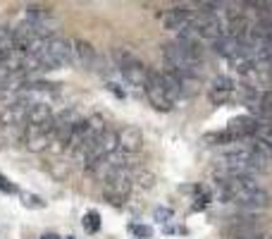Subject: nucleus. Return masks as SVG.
Returning a JSON list of instances; mask_svg holds the SVG:
<instances>
[{
  "label": "nucleus",
  "mask_w": 272,
  "mask_h": 239,
  "mask_svg": "<svg viewBox=\"0 0 272 239\" xmlns=\"http://www.w3.org/2000/svg\"><path fill=\"white\" fill-rule=\"evenodd\" d=\"M115 57H117V65H120V72L122 77L127 79L131 86H144L148 84V67H146L144 62L139 60V57L134 55V53H129L124 48H120V51H115Z\"/></svg>",
  "instance_id": "1"
},
{
  "label": "nucleus",
  "mask_w": 272,
  "mask_h": 239,
  "mask_svg": "<svg viewBox=\"0 0 272 239\" xmlns=\"http://www.w3.org/2000/svg\"><path fill=\"white\" fill-rule=\"evenodd\" d=\"M129 191H131V177H129L127 167L124 165H117L112 170L108 180H105V199H108L112 206H122L127 201Z\"/></svg>",
  "instance_id": "2"
},
{
  "label": "nucleus",
  "mask_w": 272,
  "mask_h": 239,
  "mask_svg": "<svg viewBox=\"0 0 272 239\" xmlns=\"http://www.w3.org/2000/svg\"><path fill=\"white\" fill-rule=\"evenodd\" d=\"M146 98L148 103L160 112H170L174 108V103L167 98V93L163 89V72L158 70H150L148 72V84H146Z\"/></svg>",
  "instance_id": "3"
},
{
  "label": "nucleus",
  "mask_w": 272,
  "mask_h": 239,
  "mask_svg": "<svg viewBox=\"0 0 272 239\" xmlns=\"http://www.w3.org/2000/svg\"><path fill=\"white\" fill-rule=\"evenodd\" d=\"M255 129H258V120L253 115H239V117H232L227 122V136L229 141H241V139H248V136H255Z\"/></svg>",
  "instance_id": "4"
},
{
  "label": "nucleus",
  "mask_w": 272,
  "mask_h": 239,
  "mask_svg": "<svg viewBox=\"0 0 272 239\" xmlns=\"http://www.w3.org/2000/svg\"><path fill=\"white\" fill-rule=\"evenodd\" d=\"M191 27H196L200 38H210L213 43H215L218 38L224 36V34H222V22H220L218 15H203V12H198V15H194V19H191Z\"/></svg>",
  "instance_id": "5"
},
{
  "label": "nucleus",
  "mask_w": 272,
  "mask_h": 239,
  "mask_svg": "<svg viewBox=\"0 0 272 239\" xmlns=\"http://www.w3.org/2000/svg\"><path fill=\"white\" fill-rule=\"evenodd\" d=\"M53 139H55V134L48 132L46 127H34V125H29L26 132H24V144H26V148H29L31 153H43L46 148H50Z\"/></svg>",
  "instance_id": "6"
},
{
  "label": "nucleus",
  "mask_w": 272,
  "mask_h": 239,
  "mask_svg": "<svg viewBox=\"0 0 272 239\" xmlns=\"http://www.w3.org/2000/svg\"><path fill=\"white\" fill-rule=\"evenodd\" d=\"M29 108H31V101H15V103H10V106H5L2 112H0V122L5 125V127H19L24 120H26V115H29Z\"/></svg>",
  "instance_id": "7"
},
{
  "label": "nucleus",
  "mask_w": 272,
  "mask_h": 239,
  "mask_svg": "<svg viewBox=\"0 0 272 239\" xmlns=\"http://www.w3.org/2000/svg\"><path fill=\"white\" fill-rule=\"evenodd\" d=\"M191 19H194V12H191L186 5H177V7H172V10L165 12L163 27L170 29V31H181L184 27L191 24Z\"/></svg>",
  "instance_id": "8"
},
{
  "label": "nucleus",
  "mask_w": 272,
  "mask_h": 239,
  "mask_svg": "<svg viewBox=\"0 0 272 239\" xmlns=\"http://www.w3.org/2000/svg\"><path fill=\"white\" fill-rule=\"evenodd\" d=\"M72 51H74L76 62H79L84 70H93V67H96L98 55H96V48L91 46L89 41H84V38H74V41H72Z\"/></svg>",
  "instance_id": "9"
},
{
  "label": "nucleus",
  "mask_w": 272,
  "mask_h": 239,
  "mask_svg": "<svg viewBox=\"0 0 272 239\" xmlns=\"http://www.w3.org/2000/svg\"><path fill=\"white\" fill-rule=\"evenodd\" d=\"M117 136H120V148L124 153H139L144 148V134H141V129L122 127L117 132Z\"/></svg>",
  "instance_id": "10"
},
{
  "label": "nucleus",
  "mask_w": 272,
  "mask_h": 239,
  "mask_svg": "<svg viewBox=\"0 0 272 239\" xmlns=\"http://www.w3.org/2000/svg\"><path fill=\"white\" fill-rule=\"evenodd\" d=\"M26 122L34 125V127H46L48 122H53V110L48 103H31L29 115H26Z\"/></svg>",
  "instance_id": "11"
},
{
  "label": "nucleus",
  "mask_w": 272,
  "mask_h": 239,
  "mask_svg": "<svg viewBox=\"0 0 272 239\" xmlns=\"http://www.w3.org/2000/svg\"><path fill=\"white\" fill-rule=\"evenodd\" d=\"M179 77H181V74L170 72V70H165V72H163V89H165L167 98H170L172 103L181 98V81H179Z\"/></svg>",
  "instance_id": "12"
},
{
  "label": "nucleus",
  "mask_w": 272,
  "mask_h": 239,
  "mask_svg": "<svg viewBox=\"0 0 272 239\" xmlns=\"http://www.w3.org/2000/svg\"><path fill=\"white\" fill-rule=\"evenodd\" d=\"M179 81H181V98H194V96L200 93L203 81H200L198 74H181Z\"/></svg>",
  "instance_id": "13"
},
{
  "label": "nucleus",
  "mask_w": 272,
  "mask_h": 239,
  "mask_svg": "<svg viewBox=\"0 0 272 239\" xmlns=\"http://www.w3.org/2000/svg\"><path fill=\"white\" fill-rule=\"evenodd\" d=\"M19 199H22L24 208H31V211H43L46 208V201L38 194H31V191H19Z\"/></svg>",
  "instance_id": "14"
},
{
  "label": "nucleus",
  "mask_w": 272,
  "mask_h": 239,
  "mask_svg": "<svg viewBox=\"0 0 272 239\" xmlns=\"http://www.w3.org/2000/svg\"><path fill=\"white\" fill-rule=\"evenodd\" d=\"M81 225H84V230L89 235H96L100 230V213L98 211H86L84 218H81Z\"/></svg>",
  "instance_id": "15"
},
{
  "label": "nucleus",
  "mask_w": 272,
  "mask_h": 239,
  "mask_svg": "<svg viewBox=\"0 0 272 239\" xmlns=\"http://www.w3.org/2000/svg\"><path fill=\"white\" fill-rule=\"evenodd\" d=\"M213 89H215V91H227V93H232V91L236 89V84H234V79H232V77L218 74V77L213 79Z\"/></svg>",
  "instance_id": "16"
},
{
  "label": "nucleus",
  "mask_w": 272,
  "mask_h": 239,
  "mask_svg": "<svg viewBox=\"0 0 272 239\" xmlns=\"http://www.w3.org/2000/svg\"><path fill=\"white\" fill-rule=\"evenodd\" d=\"M129 232L136 235L139 239H150L153 237V227H150V225H139V222H131V225H129Z\"/></svg>",
  "instance_id": "17"
},
{
  "label": "nucleus",
  "mask_w": 272,
  "mask_h": 239,
  "mask_svg": "<svg viewBox=\"0 0 272 239\" xmlns=\"http://www.w3.org/2000/svg\"><path fill=\"white\" fill-rule=\"evenodd\" d=\"M260 156V158H265V160H272V144H268V141H260V139H255L253 146H251Z\"/></svg>",
  "instance_id": "18"
},
{
  "label": "nucleus",
  "mask_w": 272,
  "mask_h": 239,
  "mask_svg": "<svg viewBox=\"0 0 272 239\" xmlns=\"http://www.w3.org/2000/svg\"><path fill=\"white\" fill-rule=\"evenodd\" d=\"M153 218H155L158 222H163V225H165V222H170L172 218H174V211H172L170 206H160V208H155Z\"/></svg>",
  "instance_id": "19"
},
{
  "label": "nucleus",
  "mask_w": 272,
  "mask_h": 239,
  "mask_svg": "<svg viewBox=\"0 0 272 239\" xmlns=\"http://www.w3.org/2000/svg\"><path fill=\"white\" fill-rule=\"evenodd\" d=\"M0 191H2V194H19V189L10 182V180L2 175V172H0Z\"/></svg>",
  "instance_id": "20"
},
{
  "label": "nucleus",
  "mask_w": 272,
  "mask_h": 239,
  "mask_svg": "<svg viewBox=\"0 0 272 239\" xmlns=\"http://www.w3.org/2000/svg\"><path fill=\"white\" fill-rule=\"evenodd\" d=\"M229 96H232V93H227V91H215V89H210V101H213L215 106H222V103H227V101H229Z\"/></svg>",
  "instance_id": "21"
},
{
  "label": "nucleus",
  "mask_w": 272,
  "mask_h": 239,
  "mask_svg": "<svg viewBox=\"0 0 272 239\" xmlns=\"http://www.w3.org/2000/svg\"><path fill=\"white\" fill-rule=\"evenodd\" d=\"M153 180H155L153 172H141V175H139V184H141L144 189H150V186H153Z\"/></svg>",
  "instance_id": "22"
},
{
  "label": "nucleus",
  "mask_w": 272,
  "mask_h": 239,
  "mask_svg": "<svg viewBox=\"0 0 272 239\" xmlns=\"http://www.w3.org/2000/svg\"><path fill=\"white\" fill-rule=\"evenodd\" d=\"M105 86H108V91H112L117 98H124V96H127V91H122V89H120V84H115V81H108Z\"/></svg>",
  "instance_id": "23"
},
{
  "label": "nucleus",
  "mask_w": 272,
  "mask_h": 239,
  "mask_svg": "<svg viewBox=\"0 0 272 239\" xmlns=\"http://www.w3.org/2000/svg\"><path fill=\"white\" fill-rule=\"evenodd\" d=\"M53 175L62 180V177H67V175H70V167H67V165H53Z\"/></svg>",
  "instance_id": "24"
},
{
  "label": "nucleus",
  "mask_w": 272,
  "mask_h": 239,
  "mask_svg": "<svg viewBox=\"0 0 272 239\" xmlns=\"http://www.w3.org/2000/svg\"><path fill=\"white\" fill-rule=\"evenodd\" d=\"M10 74H12V72H10L5 65H0V91L5 89V84H7V77H10Z\"/></svg>",
  "instance_id": "25"
},
{
  "label": "nucleus",
  "mask_w": 272,
  "mask_h": 239,
  "mask_svg": "<svg viewBox=\"0 0 272 239\" xmlns=\"http://www.w3.org/2000/svg\"><path fill=\"white\" fill-rule=\"evenodd\" d=\"M41 239H60V235H55V232H46Z\"/></svg>",
  "instance_id": "26"
},
{
  "label": "nucleus",
  "mask_w": 272,
  "mask_h": 239,
  "mask_svg": "<svg viewBox=\"0 0 272 239\" xmlns=\"http://www.w3.org/2000/svg\"><path fill=\"white\" fill-rule=\"evenodd\" d=\"M67 239H74V237H67Z\"/></svg>",
  "instance_id": "27"
}]
</instances>
